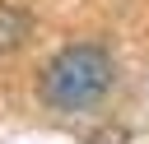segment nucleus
I'll use <instances>...</instances> for the list:
<instances>
[{"instance_id":"obj_1","label":"nucleus","mask_w":149,"mask_h":144,"mask_svg":"<svg viewBox=\"0 0 149 144\" xmlns=\"http://www.w3.org/2000/svg\"><path fill=\"white\" fill-rule=\"evenodd\" d=\"M112 88V56L98 42H74L56 51L42 70V98L56 111H84L98 107Z\"/></svg>"}]
</instances>
